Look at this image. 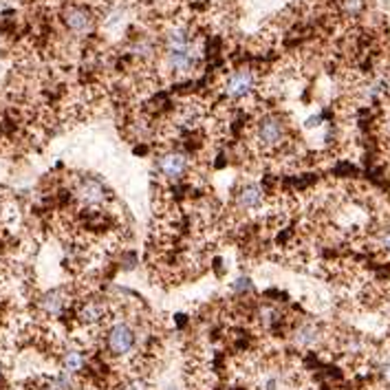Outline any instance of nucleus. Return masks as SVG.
Masks as SVG:
<instances>
[{
	"instance_id": "5",
	"label": "nucleus",
	"mask_w": 390,
	"mask_h": 390,
	"mask_svg": "<svg viewBox=\"0 0 390 390\" xmlns=\"http://www.w3.org/2000/svg\"><path fill=\"white\" fill-rule=\"evenodd\" d=\"M139 344V331L126 320H117L106 331V347L113 357H128Z\"/></svg>"
},
{
	"instance_id": "20",
	"label": "nucleus",
	"mask_w": 390,
	"mask_h": 390,
	"mask_svg": "<svg viewBox=\"0 0 390 390\" xmlns=\"http://www.w3.org/2000/svg\"><path fill=\"white\" fill-rule=\"evenodd\" d=\"M382 377H384V382L390 386V357H388L386 362L382 364Z\"/></svg>"
},
{
	"instance_id": "22",
	"label": "nucleus",
	"mask_w": 390,
	"mask_h": 390,
	"mask_svg": "<svg viewBox=\"0 0 390 390\" xmlns=\"http://www.w3.org/2000/svg\"><path fill=\"white\" fill-rule=\"evenodd\" d=\"M3 212H5V205H3V201H0V221H3Z\"/></svg>"
},
{
	"instance_id": "24",
	"label": "nucleus",
	"mask_w": 390,
	"mask_h": 390,
	"mask_svg": "<svg viewBox=\"0 0 390 390\" xmlns=\"http://www.w3.org/2000/svg\"><path fill=\"white\" fill-rule=\"evenodd\" d=\"M109 3H111V0H109Z\"/></svg>"
},
{
	"instance_id": "17",
	"label": "nucleus",
	"mask_w": 390,
	"mask_h": 390,
	"mask_svg": "<svg viewBox=\"0 0 390 390\" xmlns=\"http://www.w3.org/2000/svg\"><path fill=\"white\" fill-rule=\"evenodd\" d=\"M232 291H234L236 295H247V293H251V291H253L251 278H249V276H238V278L232 282Z\"/></svg>"
},
{
	"instance_id": "18",
	"label": "nucleus",
	"mask_w": 390,
	"mask_h": 390,
	"mask_svg": "<svg viewBox=\"0 0 390 390\" xmlns=\"http://www.w3.org/2000/svg\"><path fill=\"white\" fill-rule=\"evenodd\" d=\"M377 245H379L382 251L390 253V225H386V228L379 230V234H377Z\"/></svg>"
},
{
	"instance_id": "15",
	"label": "nucleus",
	"mask_w": 390,
	"mask_h": 390,
	"mask_svg": "<svg viewBox=\"0 0 390 390\" xmlns=\"http://www.w3.org/2000/svg\"><path fill=\"white\" fill-rule=\"evenodd\" d=\"M75 375L67 372V370H60L57 375L49 379L47 390H75Z\"/></svg>"
},
{
	"instance_id": "13",
	"label": "nucleus",
	"mask_w": 390,
	"mask_h": 390,
	"mask_svg": "<svg viewBox=\"0 0 390 390\" xmlns=\"http://www.w3.org/2000/svg\"><path fill=\"white\" fill-rule=\"evenodd\" d=\"M386 93H388V82H386L384 78H372V80H368V82L362 86V97H364L368 104L379 102Z\"/></svg>"
},
{
	"instance_id": "11",
	"label": "nucleus",
	"mask_w": 390,
	"mask_h": 390,
	"mask_svg": "<svg viewBox=\"0 0 390 390\" xmlns=\"http://www.w3.org/2000/svg\"><path fill=\"white\" fill-rule=\"evenodd\" d=\"M322 328L316 324V322H302V324H298L295 328H293V335H291V340H293V344L298 349H316L318 344L322 342Z\"/></svg>"
},
{
	"instance_id": "9",
	"label": "nucleus",
	"mask_w": 390,
	"mask_h": 390,
	"mask_svg": "<svg viewBox=\"0 0 390 390\" xmlns=\"http://www.w3.org/2000/svg\"><path fill=\"white\" fill-rule=\"evenodd\" d=\"M78 322L86 328H95V326H102L109 318V307L104 302L102 298H86L80 302L78 307Z\"/></svg>"
},
{
	"instance_id": "23",
	"label": "nucleus",
	"mask_w": 390,
	"mask_h": 390,
	"mask_svg": "<svg viewBox=\"0 0 390 390\" xmlns=\"http://www.w3.org/2000/svg\"><path fill=\"white\" fill-rule=\"evenodd\" d=\"M166 390H181V388H179V386H174V384H170V386H168Z\"/></svg>"
},
{
	"instance_id": "1",
	"label": "nucleus",
	"mask_w": 390,
	"mask_h": 390,
	"mask_svg": "<svg viewBox=\"0 0 390 390\" xmlns=\"http://www.w3.org/2000/svg\"><path fill=\"white\" fill-rule=\"evenodd\" d=\"M161 57H163V67L168 69L170 75L186 78V75H192L201 64L203 60L201 42L188 25L183 22L172 25L168 27L166 36H163Z\"/></svg>"
},
{
	"instance_id": "7",
	"label": "nucleus",
	"mask_w": 390,
	"mask_h": 390,
	"mask_svg": "<svg viewBox=\"0 0 390 390\" xmlns=\"http://www.w3.org/2000/svg\"><path fill=\"white\" fill-rule=\"evenodd\" d=\"M75 199L86 207H102L111 199V192L106 183L95 174H84L75 183Z\"/></svg>"
},
{
	"instance_id": "21",
	"label": "nucleus",
	"mask_w": 390,
	"mask_h": 390,
	"mask_svg": "<svg viewBox=\"0 0 390 390\" xmlns=\"http://www.w3.org/2000/svg\"><path fill=\"white\" fill-rule=\"evenodd\" d=\"M5 386V366H3V362H0V388Z\"/></svg>"
},
{
	"instance_id": "16",
	"label": "nucleus",
	"mask_w": 390,
	"mask_h": 390,
	"mask_svg": "<svg viewBox=\"0 0 390 390\" xmlns=\"http://www.w3.org/2000/svg\"><path fill=\"white\" fill-rule=\"evenodd\" d=\"M258 318H260V324L265 328H274V326L280 324V313L274 307H263L260 313H258Z\"/></svg>"
},
{
	"instance_id": "6",
	"label": "nucleus",
	"mask_w": 390,
	"mask_h": 390,
	"mask_svg": "<svg viewBox=\"0 0 390 390\" xmlns=\"http://www.w3.org/2000/svg\"><path fill=\"white\" fill-rule=\"evenodd\" d=\"M157 174L168 183H179L190 174L192 170V159L186 150H168L161 153L155 161Z\"/></svg>"
},
{
	"instance_id": "3",
	"label": "nucleus",
	"mask_w": 390,
	"mask_h": 390,
	"mask_svg": "<svg viewBox=\"0 0 390 390\" xmlns=\"http://www.w3.org/2000/svg\"><path fill=\"white\" fill-rule=\"evenodd\" d=\"M60 20H62V27L67 29V34H71L73 38H88L95 32V11L88 7V5H80V3H73L67 5L60 13Z\"/></svg>"
},
{
	"instance_id": "19",
	"label": "nucleus",
	"mask_w": 390,
	"mask_h": 390,
	"mask_svg": "<svg viewBox=\"0 0 390 390\" xmlns=\"http://www.w3.org/2000/svg\"><path fill=\"white\" fill-rule=\"evenodd\" d=\"M124 390H153V388H150V382H148V379H144V377H134V379L126 382Z\"/></svg>"
},
{
	"instance_id": "14",
	"label": "nucleus",
	"mask_w": 390,
	"mask_h": 390,
	"mask_svg": "<svg viewBox=\"0 0 390 390\" xmlns=\"http://www.w3.org/2000/svg\"><path fill=\"white\" fill-rule=\"evenodd\" d=\"M340 11L349 20H355L366 11V0H340Z\"/></svg>"
},
{
	"instance_id": "8",
	"label": "nucleus",
	"mask_w": 390,
	"mask_h": 390,
	"mask_svg": "<svg viewBox=\"0 0 390 390\" xmlns=\"http://www.w3.org/2000/svg\"><path fill=\"white\" fill-rule=\"evenodd\" d=\"M265 201H267V194L263 186L253 183V181L241 183L234 192V207L241 209L245 214H253V212H258V209H263Z\"/></svg>"
},
{
	"instance_id": "2",
	"label": "nucleus",
	"mask_w": 390,
	"mask_h": 390,
	"mask_svg": "<svg viewBox=\"0 0 390 390\" xmlns=\"http://www.w3.org/2000/svg\"><path fill=\"white\" fill-rule=\"evenodd\" d=\"M253 139L256 146L265 153H276V150L284 148L289 139V126L284 122V117L278 113H265L256 119L253 126Z\"/></svg>"
},
{
	"instance_id": "4",
	"label": "nucleus",
	"mask_w": 390,
	"mask_h": 390,
	"mask_svg": "<svg viewBox=\"0 0 390 390\" xmlns=\"http://www.w3.org/2000/svg\"><path fill=\"white\" fill-rule=\"evenodd\" d=\"M258 91V75L249 67H238L228 73L223 82V93L230 102H245Z\"/></svg>"
},
{
	"instance_id": "10",
	"label": "nucleus",
	"mask_w": 390,
	"mask_h": 390,
	"mask_svg": "<svg viewBox=\"0 0 390 390\" xmlns=\"http://www.w3.org/2000/svg\"><path fill=\"white\" fill-rule=\"evenodd\" d=\"M71 302V295L64 287H55V289H49L44 291L38 300V309L44 313L47 318L55 320L60 316H64V311Z\"/></svg>"
},
{
	"instance_id": "12",
	"label": "nucleus",
	"mask_w": 390,
	"mask_h": 390,
	"mask_svg": "<svg viewBox=\"0 0 390 390\" xmlns=\"http://www.w3.org/2000/svg\"><path fill=\"white\" fill-rule=\"evenodd\" d=\"M60 362H62V370H67L71 375H78L86 366V353L82 349H78V347L67 349L62 353V359H60Z\"/></svg>"
}]
</instances>
